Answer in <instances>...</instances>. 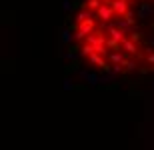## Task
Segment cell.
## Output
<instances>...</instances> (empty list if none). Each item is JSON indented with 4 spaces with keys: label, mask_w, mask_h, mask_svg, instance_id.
I'll use <instances>...</instances> for the list:
<instances>
[{
    "label": "cell",
    "mask_w": 154,
    "mask_h": 150,
    "mask_svg": "<svg viewBox=\"0 0 154 150\" xmlns=\"http://www.w3.org/2000/svg\"><path fill=\"white\" fill-rule=\"evenodd\" d=\"M70 38L92 70L154 76V0H84L72 16Z\"/></svg>",
    "instance_id": "cell-1"
}]
</instances>
